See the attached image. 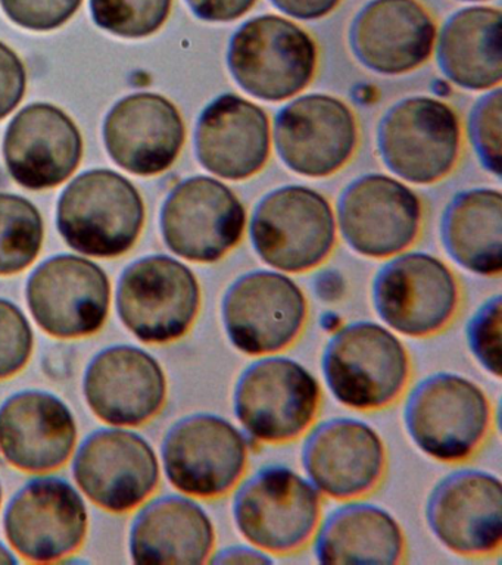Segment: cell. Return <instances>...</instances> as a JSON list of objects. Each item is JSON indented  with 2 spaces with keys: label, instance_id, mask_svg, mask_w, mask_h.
<instances>
[{
  "label": "cell",
  "instance_id": "1",
  "mask_svg": "<svg viewBox=\"0 0 502 565\" xmlns=\"http://www.w3.org/2000/svg\"><path fill=\"white\" fill-rule=\"evenodd\" d=\"M334 399L355 411H381L398 401L412 377V358L398 335L374 321L334 330L321 355Z\"/></svg>",
  "mask_w": 502,
  "mask_h": 565
},
{
  "label": "cell",
  "instance_id": "2",
  "mask_svg": "<svg viewBox=\"0 0 502 565\" xmlns=\"http://www.w3.org/2000/svg\"><path fill=\"white\" fill-rule=\"evenodd\" d=\"M409 439L427 457L445 463L473 457L492 428V404L483 388L464 375H426L404 404Z\"/></svg>",
  "mask_w": 502,
  "mask_h": 565
},
{
  "label": "cell",
  "instance_id": "3",
  "mask_svg": "<svg viewBox=\"0 0 502 565\" xmlns=\"http://www.w3.org/2000/svg\"><path fill=\"white\" fill-rule=\"evenodd\" d=\"M316 375L289 356L250 362L235 384L233 411L248 439L284 445L306 435L321 406Z\"/></svg>",
  "mask_w": 502,
  "mask_h": 565
},
{
  "label": "cell",
  "instance_id": "4",
  "mask_svg": "<svg viewBox=\"0 0 502 565\" xmlns=\"http://www.w3.org/2000/svg\"><path fill=\"white\" fill-rule=\"evenodd\" d=\"M321 493L293 468L270 463L235 488L233 520L246 542L268 554H293L314 537Z\"/></svg>",
  "mask_w": 502,
  "mask_h": 565
},
{
  "label": "cell",
  "instance_id": "5",
  "mask_svg": "<svg viewBox=\"0 0 502 565\" xmlns=\"http://www.w3.org/2000/svg\"><path fill=\"white\" fill-rule=\"evenodd\" d=\"M147 210L139 190L113 170L83 172L61 194L56 224L61 236L81 254L117 258L133 249Z\"/></svg>",
  "mask_w": 502,
  "mask_h": 565
},
{
  "label": "cell",
  "instance_id": "6",
  "mask_svg": "<svg viewBox=\"0 0 502 565\" xmlns=\"http://www.w3.org/2000/svg\"><path fill=\"white\" fill-rule=\"evenodd\" d=\"M317 44L288 18L266 13L245 21L233 33L227 68L242 90L257 99H290L314 78Z\"/></svg>",
  "mask_w": 502,
  "mask_h": 565
},
{
  "label": "cell",
  "instance_id": "7",
  "mask_svg": "<svg viewBox=\"0 0 502 565\" xmlns=\"http://www.w3.org/2000/svg\"><path fill=\"white\" fill-rule=\"evenodd\" d=\"M255 254L277 271H311L337 245V216L323 194L306 185H281L254 207L249 223Z\"/></svg>",
  "mask_w": 502,
  "mask_h": 565
},
{
  "label": "cell",
  "instance_id": "8",
  "mask_svg": "<svg viewBox=\"0 0 502 565\" xmlns=\"http://www.w3.org/2000/svg\"><path fill=\"white\" fill-rule=\"evenodd\" d=\"M372 298L391 330L425 339L448 329L460 309L461 291L444 260L426 252H400L374 276Z\"/></svg>",
  "mask_w": 502,
  "mask_h": 565
},
{
  "label": "cell",
  "instance_id": "9",
  "mask_svg": "<svg viewBox=\"0 0 502 565\" xmlns=\"http://www.w3.org/2000/svg\"><path fill=\"white\" fill-rule=\"evenodd\" d=\"M308 312L301 287L268 269L242 274L222 300L228 342L249 356L275 355L292 347L306 329Z\"/></svg>",
  "mask_w": 502,
  "mask_h": 565
},
{
  "label": "cell",
  "instance_id": "10",
  "mask_svg": "<svg viewBox=\"0 0 502 565\" xmlns=\"http://www.w3.org/2000/svg\"><path fill=\"white\" fill-rule=\"evenodd\" d=\"M250 444L227 418L188 415L173 424L162 444L167 479L179 492L201 499L226 497L244 479Z\"/></svg>",
  "mask_w": 502,
  "mask_h": 565
},
{
  "label": "cell",
  "instance_id": "11",
  "mask_svg": "<svg viewBox=\"0 0 502 565\" xmlns=\"http://www.w3.org/2000/svg\"><path fill=\"white\" fill-rule=\"evenodd\" d=\"M377 149L387 170L413 184L445 179L461 150L460 118L451 106L429 96L396 102L377 127Z\"/></svg>",
  "mask_w": 502,
  "mask_h": 565
},
{
  "label": "cell",
  "instance_id": "12",
  "mask_svg": "<svg viewBox=\"0 0 502 565\" xmlns=\"http://www.w3.org/2000/svg\"><path fill=\"white\" fill-rule=\"evenodd\" d=\"M201 302L195 274L167 255L136 260L118 282V316L145 343L164 344L184 338L200 316Z\"/></svg>",
  "mask_w": 502,
  "mask_h": 565
},
{
  "label": "cell",
  "instance_id": "13",
  "mask_svg": "<svg viewBox=\"0 0 502 565\" xmlns=\"http://www.w3.org/2000/svg\"><path fill=\"white\" fill-rule=\"evenodd\" d=\"M246 210L228 185L195 175L175 185L161 211L167 247L180 258L214 264L244 238Z\"/></svg>",
  "mask_w": 502,
  "mask_h": 565
},
{
  "label": "cell",
  "instance_id": "14",
  "mask_svg": "<svg viewBox=\"0 0 502 565\" xmlns=\"http://www.w3.org/2000/svg\"><path fill=\"white\" fill-rule=\"evenodd\" d=\"M423 206L408 185L385 174H364L343 189L338 223L343 241L359 255L385 259L420 236Z\"/></svg>",
  "mask_w": 502,
  "mask_h": 565
},
{
  "label": "cell",
  "instance_id": "15",
  "mask_svg": "<svg viewBox=\"0 0 502 565\" xmlns=\"http://www.w3.org/2000/svg\"><path fill=\"white\" fill-rule=\"evenodd\" d=\"M34 320L47 334L78 339L103 329L111 302L107 273L92 260L58 255L34 269L28 282Z\"/></svg>",
  "mask_w": 502,
  "mask_h": 565
},
{
  "label": "cell",
  "instance_id": "16",
  "mask_svg": "<svg viewBox=\"0 0 502 565\" xmlns=\"http://www.w3.org/2000/svg\"><path fill=\"white\" fill-rule=\"evenodd\" d=\"M273 137L285 166L306 177H329L345 167L359 146V124L338 97L312 93L276 114Z\"/></svg>",
  "mask_w": 502,
  "mask_h": 565
},
{
  "label": "cell",
  "instance_id": "17",
  "mask_svg": "<svg viewBox=\"0 0 502 565\" xmlns=\"http://www.w3.org/2000/svg\"><path fill=\"white\" fill-rule=\"evenodd\" d=\"M302 467L320 493L351 501L374 492L385 479L387 450L381 435L361 419L338 417L310 428Z\"/></svg>",
  "mask_w": 502,
  "mask_h": 565
},
{
  "label": "cell",
  "instance_id": "18",
  "mask_svg": "<svg viewBox=\"0 0 502 565\" xmlns=\"http://www.w3.org/2000/svg\"><path fill=\"white\" fill-rule=\"evenodd\" d=\"M425 515L431 534L452 554L479 558L501 551L502 488L491 472H449L430 490Z\"/></svg>",
  "mask_w": 502,
  "mask_h": 565
},
{
  "label": "cell",
  "instance_id": "19",
  "mask_svg": "<svg viewBox=\"0 0 502 565\" xmlns=\"http://www.w3.org/2000/svg\"><path fill=\"white\" fill-rule=\"evenodd\" d=\"M8 541L32 563H56L85 542L87 510L68 481L45 477L25 484L3 516Z\"/></svg>",
  "mask_w": 502,
  "mask_h": 565
},
{
  "label": "cell",
  "instance_id": "20",
  "mask_svg": "<svg viewBox=\"0 0 502 565\" xmlns=\"http://www.w3.org/2000/svg\"><path fill=\"white\" fill-rule=\"evenodd\" d=\"M73 471L92 502L117 514L139 507L160 483V463L149 441L116 428L87 437L74 458Z\"/></svg>",
  "mask_w": 502,
  "mask_h": 565
},
{
  "label": "cell",
  "instance_id": "21",
  "mask_svg": "<svg viewBox=\"0 0 502 565\" xmlns=\"http://www.w3.org/2000/svg\"><path fill=\"white\" fill-rule=\"evenodd\" d=\"M3 157L12 179L23 188L54 189L81 166L82 132L58 106L32 104L8 126Z\"/></svg>",
  "mask_w": 502,
  "mask_h": 565
},
{
  "label": "cell",
  "instance_id": "22",
  "mask_svg": "<svg viewBox=\"0 0 502 565\" xmlns=\"http://www.w3.org/2000/svg\"><path fill=\"white\" fill-rule=\"evenodd\" d=\"M436 22L418 0H370L350 26V46L361 65L382 75L412 73L434 52Z\"/></svg>",
  "mask_w": 502,
  "mask_h": 565
},
{
  "label": "cell",
  "instance_id": "23",
  "mask_svg": "<svg viewBox=\"0 0 502 565\" xmlns=\"http://www.w3.org/2000/svg\"><path fill=\"white\" fill-rule=\"evenodd\" d=\"M109 157L136 175H158L178 161L186 126L173 102L157 93H135L117 102L104 122Z\"/></svg>",
  "mask_w": 502,
  "mask_h": 565
},
{
  "label": "cell",
  "instance_id": "24",
  "mask_svg": "<svg viewBox=\"0 0 502 565\" xmlns=\"http://www.w3.org/2000/svg\"><path fill=\"white\" fill-rule=\"evenodd\" d=\"M270 148L266 110L235 93L215 97L197 118L196 158L211 174L233 181L249 179L267 166Z\"/></svg>",
  "mask_w": 502,
  "mask_h": 565
},
{
  "label": "cell",
  "instance_id": "25",
  "mask_svg": "<svg viewBox=\"0 0 502 565\" xmlns=\"http://www.w3.org/2000/svg\"><path fill=\"white\" fill-rule=\"evenodd\" d=\"M85 396L103 422L140 426L164 408L165 373L142 349L127 344L108 348L87 366Z\"/></svg>",
  "mask_w": 502,
  "mask_h": 565
},
{
  "label": "cell",
  "instance_id": "26",
  "mask_svg": "<svg viewBox=\"0 0 502 565\" xmlns=\"http://www.w3.org/2000/svg\"><path fill=\"white\" fill-rule=\"evenodd\" d=\"M76 440L72 411L52 393L20 392L0 406V454L21 471L46 472L63 467Z\"/></svg>",
  "mask_w": 502,
  "mask_h": 565
},
{
  "label": "cell",
  "instance_id": "27",
  "mask_svg": "<svg viewBox=\"0 0 502 565\" xmlns=\"http://www.w3.org/2000/svg\"><path fill=\"white\" fill-rule=\"evenodd\" d=\"M209 512L180 494L149 503L131 527L130 551L136 564H205L215 547Z\"/></svg>",
  "mask_w": 502,
  "mask_h": 565
},
{
  "label": "cell",
  "instance_id": "28",
  "mask_svg": "<svg viewBox=\"0 0 502 565\" xmlns=\"http://www.w3.org/2000/svg\"><path fill=\"white\" fill-rule=\"evenodd\" d=\"M407 539L398 520L385 508L348 502L330 512L314 534V555L321 564L404 563Z\"/></svg>",
  "mask_w": 502,
  "mask_h": 565
},
{
  "label": "cell",
  "instance_id": "29",
  "mask_svg": "<svg viewBox=\"0 0 502 565\" xmlns=\"http://www.w3.org/2000/svg\"><path fill=\"white\" fill-rule=\"evenodd\" d=\"M435 44L439 68L456 86L474 92L500 87V8L469 7L453 12Z\"/></svg>",
  "mask_w": 502,
  "mask_h": 565
},
{
  "label": "cell",
  "instance_id": "30",
  "mask_svg": "<svg viewBox=\"0 0 502 565\" xmlns=\"http://www.w3.org/2000/svg\"><path fill=\"white\" fill-rule=\"evenodd\" d=\"M447 254L467 271L498 277L502 271V194L479 188L456 194L440 218Z\"/></svg>",
  "mask_w": 502,
  "mask_h": 565
},
{
  "label": "cell",
  "instance_id": "31",
  "mask_svg": "<svg viewBox=\"0 0 502 565\" xmlns=\"http://www.w3.org/2000/svg\"><path fill=\"white\" fill-rule=\"evenodd\" d=\"M45 224L32 202L19 194L0 193V276L29 268L41 254Z\"/></svg>",
  "mask_w": 502,
  "mask_h": 565
},
{
  "label": "cell",
  "instance_id": "32",
  "mask_svg": "<svg viewBox=\"0 0 502 565\" xmlns=\"http://www.w3.org/2000/svg\"><path fill=\"white\" fill-rule=\"evenodd\" d=\"M173 0H90L95 24L125 39L156 34L170 18Z\"/></svg>",
  "mask_w": 502,
  "mask_h": 565
},
{
  "label": "cell",
  "instance_id": "33",
  "mask_svg": "<svg viewBox=\"0 0 502 565\" xmlns=\"http://www.w3.org/2000/svg\"><path fill=\"white\" fill-rule=\"evenodd\" d=\"M469 139L483 168L501 177L502 90L492 88L476 102L469 117Z\"/></svg>",
  "mask_w": 502,
  "mask_h": 565
},
{
  "label": "cell",
  "instance_id": "34",
  "mask_svg": "<svg viewBox=\"0 0 502 565\" xmlns=\"http://www.w3.org/2000/svg\"><path fill=\"white\" fill-rule=\"evenodd\" d=\"M501 296L484 300L466 326L467 344L480 366L493 377H501Z\"/></svg>",
  "mask_w": 502,
  "mask_h": 565
},
{
  "label": "cell",
  "instance_id": "35",
  "mask_svg": "<svg viewBox=\"0 0 502 565\" xmlns=\"http://www.w3.org/2000/svg\"><path fill=\"white\" fill-rule=\"evenodd\" d=\"M33 344L28 317L15 303L0 299V380L12 377L28 365Z\"/></svg>",
  "mask_w": 502,
  "mask_h": 565
},
{
  "label": "cell",
  "instance_id": "36",
  "mask_svg": "<svg viewBox=\"0 0 502 565\" xmlns=\"http://www.w3.org/2000/svg\"><path fill=\"white\" fill-rule=\"evenodd\" d=\"M83 0H0L14 24L32 31H52L72 20Z\"/></svg>",
  "mask_w": 502,
  "mask_h": 565
},
{
  "label": "cell",
  "instance_id": "37",
  "mask_svg": "<svg viewBox=\"0 0 502 565\" xmlns=\"http://www.w3.org/2000/svg\"><path fill=\"white\" fill-rule=\"evenodd\" d=\"M28 90V71L21 57L0 42V119L21 104Z\"/></svg>",
  "mask_w": 502,
  "mask_h": 565
},
{
  "label": "cell",
  "instance_id": "38",
  "mask_svg": "<svg viewBox=\"0 0 502 565\" xmlns=\"http://www.w3.org/2000/svg\"><path fill=\"white\" fill-rule=\"evenodd\" d=\"M258 0H186L193 15L206 22H233L241 20Z\"/></svg>",
  "mask_w": 502,
  "mask_h": 565
},
{
  "label": "cell",
  "instance_id": "39",
  "mask_svg": "<svg viewBox=\"0 0 502 565\" xmlns=\"http://www.w3.org/2000/svg\"><path fill=\"white\" fill-rule=\"evenodd\" d=\"M273 7L301 21L321 20L339 7L341 0H270Z\"/></svg>",
  "mask_w": 502,
  "mask_h": 565
},
{
  "label": "cell",
  "instance_id": "40",
  "mask_svg": "<svg viewBox=\"0 0 502 565\" xmlns=\"http://www.w3.org/2000/svg\"><path fill=\"white\" fill-rule=\"evenodd\" d=\"M209 563L213 564H273L268 552L254 545H231L211 555Z\"/></svg>",
  "mask_w": 502,
  "mask_h": 565
},
{
  "label": "cell",
  "instance_id": "41",
  "mask_svg": "<svg viewBox=\"0 0 502 565\" xmlns=\"http://www.w3.org/2000/svg\"><path fill=\"white\" fill-rule=\"evenodd\" d=\"M321 281L328 282L325 285H317L316 290L319 298L323 299L324 302H332V300H338L343 295V281L339 280L338 274L328 273L323 274L320 278Z\"/></svg>",
  "mask_w": 502,
  "mask_h": 565
},
{
  "label": "cell",
  "instance_id": "42",
  "mask_svg": "<svg viewBox=\"0 0 502 565\" xmlns=\"http://www.w3.org/2000/svg\"><path fill=\"white\" fill-rule=\"evenodd\" d=\"M15 556L11 554V551H8L6 546L0 543V564H17Z\"/></svg>",
  "mask_w": 502,
  "mask_h": 565
},
{
  "label": "cell",
  "instance_id": "43",
  "mask_svg": "<svg viewBox=\"0 0 502 565\" xmlns=\"http://www.w3.org/2000/svg\"><path fill=\"white\" fill-rule=\"evenodd\" d=\"M462 2H484V0H462Z\"/></svg>",
  "mask_w": 502,
  "mask_h": 565
},
{
  "label": "cell",
  "instance_id": "44",
  "mask_svg": "<svg viewBox=\"0 0 502 565\" xmlns=\"http://www.w3.org/2000/svg\"><path fill=\"white\" fill-rule=\"evenodd\" d=\"M0 503H2V486H0Z\"/></svg>",
  "mask_w": 502,
  "mask_h": 565
}]
</instances>
